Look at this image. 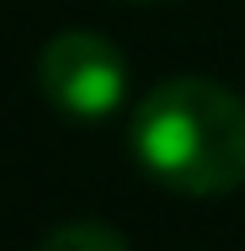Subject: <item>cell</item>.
<instances>
[{
    "instance_id": "1",
    "label": "cell",
    "mask_w": 245,
    "mask_h": 251,
    "mask_svg": "<svg viewBox=\"0 0 245 251\" xmlns=\"http://www.w3.org/2000/svg\"><path fill=\"white\" fill-rule=\"evenodd\" d=\"M134 155L187 198L245 187V101L202 75H171L134 107Z\"/></svg>"
},
{
    "instance_id": "2",
    "label": "cell",
    "mask_w": 245,
    "mask_h": 251,
    "mask_svg": "<svg viewBox=\"0 0 245 251\" xmlns=\"http://www.w3.org/2000/svg\"><path fill=\"white\" fill-rule=\"evenodd\" d=\"M38 91L64 118L96 123L107 112H117L128 97V59L112 38L69 27V32L48 38L38 53Z\"/></svg>"
},
{
    "instance_id": "3",
    "label": "cell",
    "mask_w": 245,
    "mask_h": 251,
    "mask_svg": "<svg viewBox=\"0 0 245 251\" xmlns=\"http://www.w3.org/2000/svg\"><path fill=\"white\" fill-rule=\"evenodd\" d=\"M38 251H134V246L107 225H59Z\"/></svg>"
}]
</instances>
